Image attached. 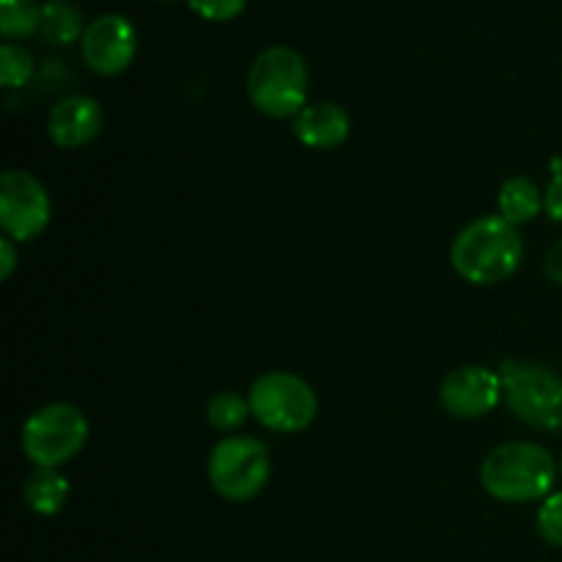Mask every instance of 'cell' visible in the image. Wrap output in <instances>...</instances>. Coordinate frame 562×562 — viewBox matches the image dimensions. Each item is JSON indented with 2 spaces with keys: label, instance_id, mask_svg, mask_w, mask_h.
<instances>
[{
  "label": "cell",
  "instance_id": "5bb4252c",
  "mask_svg": "<svg viewBox=\"0 0 562 562\" xmlns=\"http://www.w3.org/2000/svg\"><path fill=\"white\" fill-rule=\"evenodd\" d=\"M22 494H25V503L33 514L55 516L69 497V481L58 470H38L36 467L25 481Z\"/></svg>",
  "mask_w": 562,
  "mask_h": 562
},
{
  "label": "cell",
  "instance_id": "52a82bcc",
  "mask_svg": "<svg viewBox=\"0 0 562 562\" xmlns=\"http://www.w3.org/2000/svg\"><path fill=\"white\" fill-rule=\"evenodd\" d=\"M269 450L252 437H228L209 456V483L228 503H247L269 483Z\"/></svg>",
  "mask_w": 562,
  "mask_h": 562
},
{
  "label": "cell",
  "instance_id": "4fadbf2b",
  "mask_svg": "<svg viewBox=\"0 0 562 562\" xmlns=\"http://www.w3.org/2000/svg\"><path fill=\"white\" fill-rule=\"evenodd\" d=\"M497 209L499 217L519 228V225L532 223L543 212V192L538 190L536 181L525 179V176H514V179L499 187Z\"/></svg>",
  "mask_w": 562,
  "mask_h": 562
},
{
  "label": "cell",
  "instance_id": "3957f363",
  "mask_svg": "<svg viewBox=\"0 0 562 562\" xmlns=\"http://www.w3.org/2000/svg\"><path fill=\"white\" fill-rule=\"evenodd\" d=\"M307 64L294 47L274 44L256 55L247 75V93L267 119H296L307 108Z\"/></svg>",
  "mask_w": 562,
  "mask_h": 562
},
{
  "label": "cell",
  "instance_id": "ac0fdd59",
  "mask_svg": "<svg viewBox=\"0 0 562 562\" xmlns=\"http://www.w3.org/2000/svg\"><path fill=\"white\" fill-rule=\"evenodd\" d=\"M33 77V55L14 42L0 47V86L22 88Z\"/></svg>",
  "mask_w": 562,
  "mask_h": 562
},
{
  "label": "cell",
  "instance_id": "cb8c5ba5",
  "mask_svg": "<svg viewBox=\"0 0 562 562\" xmlns=\"http://www.w3.org/2000/svg\"><path fill=\"white\" fill-rule=\"evenodd\" d=\"M560 472H562V459H560Z\"/></svg>",
  "mask_w": 562,
  "mask_h": 562
},
{
  "label": "cell",
  "instance_id": "9a60e30c",
  "mask_svg": "<svg viewBox=\"0 0 562 562\" xmlns=\"http://www.w3.org/2000/svg\"><path fill=\"white\" fill-rule=\"evenodd\" d=\"M86 22L77 5H71L69 0H47L42 5V38L55 47H66V44L82 42V33H86Z\"/></svg>",
  "mask_w": 562,
  "mask_h": 562
},
{
  "label": "cell",
  "instance_id": "277c9868",
  "mask_svg": "<svg viewBox=\"0 0 562 562\" xmlns=\"http://www.w3.org/2000/svg\"><path fill=\"white\" fill-rule=\"evenodd\" d=\"M505 406L538 431L562 428V376L541 362L505 360L499 368Z\"/></svg>",
  "mask_w": 562,
  "mask_h": 562
},
{
  "label": "cell",
  "instance_id": "ba28073f",
  "mask_svg": "<svg viewBox=\"0 0 562 562\" xmlns=\"http://www.w3.org/2000/svg\"><path fill=\"white\" fill-rule=\"evenodd\" d=\"M49 206L47 187L27 170H5L0 179V225L14 241H31L47 228Z\"/></svg>",
  "mask_w": 562,
  "mask_h": 562
},
{
  "label": "cell",
  "instance_id": "2e32d148",
  "mask_svg": "<svg viewBox=\"0 0 562 562\" xmlns=\"http://www.w3.org/2000/svg\"><path fill=\"white\" fill-rule=\"evenodd\" d=\"M42 31V5L36 0H0V33L9 42Z\"/></svg>",
  "mask_w": 562,
  "mask_h": 562
},
{
  "label": "cell",
  "instance_id": "9c48e42d",
  "mask_svg": "<svg viewBox=\"0 0 562 562\" xmlns=\"http://www.w3.org/2000/svg\"><path fill=\"white\" fill-rule=\"evenodd\" d=\"M82 60L97 75L113 77L132 66L137 55V33L126 16L102 14L86 27L80 42Z\"/></svg>",
  "mask_w": 562,
  "mask_h": 562
},
{
  "label": "cell",
  "instance_id": "44dd1931",
  "mask_svg": "<svg viewBox=\"0 0 562 562\" xmlns=\"http://www.w3.org/2000/svg\"><path fill=\"white\" fill-rule=\"evenodd\" d=\"M543 212H547L554 223H562V168L552 176L547 192H543Z\"/></svg>",
  "mask_w": 562,
  "mask_h": 562
},
{
  "label": "cell",
  "instance_id": "603a6c76",
  "mask_svg": "<svg viewBox=\"0 0 562 562\" xmlns=\"http://www.w3.org/2000/svg\"><path fill=\"white\" fill-rule=\"evenodd\" d=\"M547 274L554 283L562 285V239L547 252Z\"/></svg>",
  "mask_w": 562,
  "mask_h": 562
},
{
  "label": "cell",
  "instance_id": "8fae6325",
  "mask_svg": "<svg viewBox=\"0 0 562 562\" xmlns=\"http://www.w3.org/2000/svg\"><path fill=\"white\" fill-rule=\"evenodd\" d=\"M104 113L97 99L91 97H66L49 110L47 132L55 146L82 148L97 140L102 132Z\"/></svg>",
  "mask_w": 562,
  "mask_h": 562
},
{
  "label": "cell",
  "instance_id": "d6986e66",
  "mask_svg": "<svg viewBox=\"0 0 562 562\" xmlns=\"http://www.w3.org/2000/svg\"><path fill=\"white\" fill-rule=\"evenodd\" d=\"M538 532L549 547H562V492L549 494L538 508Z\"/></svg>",
  "mask_w": 562,
  "mask_h": 562
},
{
  "label": "cell",
  "instance_id": "7402d4cb",
  "mask_svg": "<svg viewBox=\"0 0 562 562\" xmlns=\"http://www.w3.org/2000/svg\"><path fill=\"white\" fill-rule=\"evenodd\" d=\"M14 267H16L14 239H9V236H3V239H0V278L9 280L11 272H14Z\"/></svg>",
  "mask_w": 562,
  "mask_h": 562
},
{
  "label": "cell",
  "instance_id": "5b68a950",
  "mask_svg": "<svg viewBox=\"0 0 562 562\" xmlns=\"http://www.w3.org/2000/svg\"><path fill=\"white\" fill-rule=\"evenodd\" d=\"M88 420L77 406L47 404L33 412L22 426V453L38 470H58L75 459L88 442Z\"/></svg>",
  "mask_w": 562,
  "mask_h": 562
},
{
  "label": "cell",
  "instance_id": "e0dca14e",
  "mask_svg": "<svg viewBox=\"0 0 562 562\" xmlns=\"http://www.w3.org/2000/svg\"><path fill=\"white\" fill-rule=\"evenodd\" d=\"M247 415L250 412V401L241 398L234 390H225V393H217L206 406V417L217 431H236V428L245 426Z\"/></svg>",
  "mask_w": 562,
  "mask_h": 562
},
{
  "label": "cell",
  "instance_id": "7a4b0ae2",
  "mask_svg": "<svg viewBox=\"0 0 562 562\" xmlns=\"http://www.w3.org/2000/svg\"><path fill=\"white\" fill-rule=\"evenodd\" d=\"M558 477V464L543 445H497L481 464V483L499 503H536L547 499Z\"/></svg>",
  "mask_w": 562,
  "mask_h": 562
},
{
  "label": "cell",
  "instance_id": "8992f818",
  "mask_svg": "<svg viewBox=\"0 0 562 562\" xmlns=\"http://www.w3.org/2000/svg\"><path fill=\"white\" fill-rule=\"evenodd\" d=\"M250 412L263 428L278 434H300L318 412L316 393L302 376L289 371H269L252 382Z\"/></svg>",
  "mask_w": 562,
  "mask_h": 562
},
{
  "label": "cell",
  "instance_id": "7c38bea8",
  "mask_svg": "<svg viewBox=\"0 0 562 562\" xmlns=\"http://www.w3.org/2000/svg\"><path fill=\"white\" fill-rule=\"evenodd\" d=\"M294 137L307 148L316 151H329L346 143L351 132V119L346 108L338 102H316L307 104L300 115L294 119Z\"/></svg>",
  "mask_w": 562,
  "mask_h": 562
},
{
  "label": "cell",
  "instance_id": "6da1fadb",
  "mask_svg": "<svg viewBox=\"0 0 562 562\" xmlns=\"http://www.w3.org/2000/svg\"><path fill=\"white\" fill-rule=\"evenodd\" d=\"M525 258V241L519 228L499 214L477 217L461 231L450 247V263L456 274L472 285L505 283Z\"/></svg>",
  "mask_w": 562,
  "mask_h": 562
},
{
  "label": "cell",
  "instance_id": "ffe728a7",
  "mask_svg": "<svg viewBox=\"0 0 562 562\" xmlns=\"http://www.w3.org/2000/svg\"><path fill=\"white\" fill-rule=\"evenodd\" d=\"M187 5L209 22H228L245 11L247 0H187Z\"/></svg>",
  "mask_w": 562,
  "mask_h": 562
},
{
  "label": "cell",
  "instance_id": "30bf717a",
  "mask_svg": "<svg viewBox=\"0 0 562 562\" xmlns=\"http://www.w3.org/2000/svg\"><path fill=\"white\" fill-rule=\"evenodd\" d=\"M503 398V379L492 368L464 366L445 376L439 387V404L459 420L486 417Z\"/></svg>",
  "mask_w": 562,
  "mask_h": 562
}]
</instances>
